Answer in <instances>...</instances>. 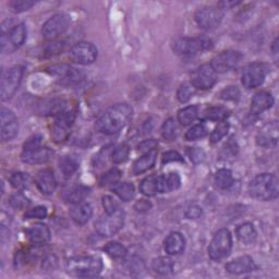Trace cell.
Instances as JSON below:
<instances>
[{
  "label": "cell",
  "instance_id": "cell-1",
  "mask_svg": "<svg viewBox=\"0 0 279 279\" xmlns=\"http://www.w3.org/2000/svg\"><path fill=\"white\" fill-rule=\"evenodd\" d=\"M133 109L128 104H117L110 107L96 122V130L104 134H115L131 120Z\"/></svg>",
  "mask_w": 279,
  "mask_h": 279
},
{
  "label": "cell",
  "instance_id": "cell-2",
  "mask_svg": "<svg viewBox=\"0 0 279 279\" xmlns=\"http://www.w3.org/2000/svg\"><path fill=\"white\" fill-rule=\"evenodd\" d=\"M249 193L259 201H270L278 197L279 182L275 174L261 173L254 177L249 184Z\"/></svg>",
  "mask_w": 279,
  "mask_h": 279
},
{
  "label": "cell",
  "instance_id": "cell-3",
  "mask_svg": "<svg viewBox=\"0 0 279 279\" xmlns=\"http://www.w3.org/2000/svg\"><path fill=\"white\" fill-rule=\"evenodd\" d=\"M103 261L96 256H74L66 262L67 273L75 277H95L101 274Z\"/></svg>",
  "mask_w": 279,
  "mask_h": 279
},
{
  "label": "cell",
  "instance_id": "cell-4",
  "mask_svg": "<svg viewBox=\"0 0 279 279\" xmlns=\"http://www.w3.org/2000/svg\"><path fill=\"white\" fill-rule=\"evenodd\" d=\"M211 47L212 41L207 37H179L172 44L173 52L179 56H182V57H191L200 51L209 50Z\"/></svg>",
  "mask_w": 279,
  "mask_h": 279
},
{
  "label": "cell",
  "instance_id": "cell-5",
  "mask_svg": "<svg viewBox=\"0 0 279 279\" xmlns=\"http://www.w3.org/2000/svg\"><path fill=\"white\" fill-rule=\"evenodd\" d=\"M123 224L124 212L119 208L114 213H106V215L100 217L95 222V229L103 237H113L120 231Z\"/></svg>",
  "mask_w": 279,
  "mask_h": 279
},
{
  "label": "cell",
  "instance_id": "cell-6",
  "mask_svg": "<svg viewBox=\"0 0 279 279\" xmlns=\"http://www.w3.org/2000/svg\"><path fill=\"white\" fill-rule=\"evenodd\" d=\"M232 248V237L228 229L218 230L208 247V255L212 260H221L228 256Z\"/></svg>",
  "mask_w": 279,
  "mask_h": 279
},
{
  "label": "cell",
  "instance_id": "cell-7",
  "mask_svg": "<svg viewBox=\"0 0 279 279\" xmlns=\"http://www.w3.org/2000/svg\"><path fill=\"white\" fill-rule=\"evenodd\" d=\"M22 75L23 69L20 66L13 67L4 73L2 85H0V96H2L3 101L9 100L16 94L20 83L22 81Z\"/></svg>",
  "mask_w": 279,
  "mask_h": 279
},
{
  "label": "cell",
  "instance_id": "cell-8",
  "mask_svg": "<svg viewBox=\"0 0 279 279\" xmlns=\"http://www.w3.org/2000/svg\"><path fill=\"white\" fill-rule=\"evenodd\" d=\"M216 81H217V73L211 64H205L193 72L191 84L199 89H209L215 85Z\"/></svg>",
  "mask_w": 279,
  "mask_h": 279
},
{
  "label": "cell",
  "instance_id": "cell-9",
  "mask_svg": "<svg viewBox=\"0 0 279 279\" xmlns=\"http://www.w3.org/2000/svg\"><path fill=\"white\" fill-rule=\"evenodd\" d=\"M70 58L72 61L79 65H90L97 58V48L87 41H81V43L75 44L69 53Z\"/></svg>",
  "mask_w": 279,
  "mask_h": 279
},
{
  "label": "cell",
  "instance_id": "cell-10",
  "mask_svg": "<svg viewBox=\"0 0 279 279\" xmlns=\"http://www.w3.org/2000/svg\"><path fill=\"white\" fill-rule=\"evenodd\" d=\"M242 60V55L236 51H225L212 60L211 65L214 68L216 73H226L231 71Z\"/></svg>",
  "mask_w": 279,
  "mask_h": 279
},
{
  "label": "cell",
  "instance_id": "cell-11",
  "mask_svg": "<svg viewBox=\"0 0 279 279\" xmlns=\"http://www.w3.org/2000/svg\"><path fill=\"white\" fill-rule=\"evenodd\" d=\"M222 17L224 15L221 9L215 7H204L195 13V21L201 29L213 30L220 24Z\"/></svg>",
  "mask_w": 279,
  "mask_h": 279
},
{
  "label": "cell",
  "instance_id": "cell-12",
  "mask_svg": "<svg viewBox=\"0 0 279 279\" xmlns=\"http://www.w3.org/2000/svg\"><path fill=\"white\" fill-rule=\"evenodd\" d=\"M266 66L260 64V62L249 65L243 70L242 84L247 88H256L261 86L264 83L265 76H266Z\"/></svg>",
  "mask_w": 279,
  "mask_h": 279
},
{
  "label": "cell",
  "instance_id": "cell-13",
  "mask_svg": "<svg viewBox=\"0 0 279 279\" xmlns=\"http://www.w3.org/2000/svg\"><path fill=\"white\" fill-rule=\"evenodd\" d=\"M19 132L18 118L13 111L2 108L0 110V133L4 142L16 137Z\"/></svg>",
  "mask_w": 279,
  "mask_h": 279
},
{
  "label": "cell",
  "instance_id": "cell-14",
  "mask_svg": "<svg viewBox=\"0 0 279 279\" xmlns=\"http://www.w3.org/2000/svg\"><path fill=\"white\" fill-rule=\"evenodd\" d=\"M70 25V18L66 15H55L43 25V35L47 39H54L64 34Z\"/></svg>",
  "mask_w": 279,
  "mask_h": 279
},
{
  "label": "cell",
  "instance_id": "cell-15",
  "mask_svg": "<svg viewBox=\"0 0 279 279\" xmlns=\"http://www.w3.org/2000/svg\"><path fill=\"white\" fill-rule=\"evenodd\" d=\"M74 114L69 111L59 115V117L56 119L55 125L53 129V136L56 141H64L67 137L70 128L72 127L74 122Z\"/></svg>",
  "mask_w": 279,
  "mask_h": 279
},
{
  "label": "cell",
  "instance_id": "cell-16",
  "mask_svg": "<svg viewBox=\"0 0 279 279\" xmlns=\"http://www.w3.org/2000/svg\"><path fill=\"white\" fill-rule=\"evenodd\" d=\"M256 269L255 262L252 257L248 255L237 257V259L230 261L226 265V270L232 275H242L248 274Z\"/></svg>",
  "mask_w": 279,
  "mask_h": 279
},
{
  "label": "cell",
  "instance_id": "cell-17",
  "mask_svg": "<svg viewBox=\"0 0 279 279\" xmlns=\"http://www.w3.org/2000/svg\"><path fill=\"white\" fill-rule=\"evenodd\" d=\"M67 103L61 99L45 100L37 104L36 113L41 116H56L65 113Z\"/></svg>",
  "mask_w": 279,
  "mask_h": 279
},
{
  "label": "cell",
  "instance_id": "cell-18",
  "mask_svg": "<svg viewBox=\"0 0 279 279\" xmlns=\"http://www.w3.org/2000/svg\"><path fill=\"white\" fill-rule=\"evenodd\" d=\"M278 141V124L271 122L265 125L256 136V142L262 148H271L275 146Z\"/></svg>",
  "mask_w": 279,
  "mask_h": 279
},
{
  "label": "cell",
  "instance_id": "cell-19",
  "mask_svg": "<svg viewBox=\"0 0 279 279\" xmlns=\"http://www.w3.org/2000/svg\"><path fill=\"white\" fill-rule=\"evenodd\" d=\"M35 183H36L38 190L45 195L54 193L56 187H57V181H56L54 172L51 169L40 170L35 178Z\"/></svg>",
  "mask_w": 279,
  "mask_h": 279
},
{
  "label": "cell",
  "instance_id": "cell-20",
  "mask_svg": "<svg viewBox=\"0 0 279 279\" xmlns=\"http://www.w3.org/2000/svg\"><path fill=\"white\" fill-rule=\"evenodd\" d=\"M53 156V151L50 148H40L33 150V151H23L22 155H21V159L25 164L30 165H36V164H43L48 162Z\"/></svg>",
  "mask_w": 279,
  "mask_h": 279
},
{
  "label": "cell",
  "instance_id": "cell-21",
  "mask_svg": "<svg viewBox=\"0 0 279 279\" xmlns=\"http://www.w3.org/2000/svg\"><path fill=\"white\" fill-rule=\"evenodd\" d=\"M274 105V99L267 92L256 93L251 102V115H259Z\"/></svg>",
  "mask_w": 279,
  "mask_h": 279
},
{
  "label": "cell",
  "instance_id": "cell-22",
  "mask_svg": "<svg viewBox=\"0 0 279 279\" xmlns=\"http://www.w3.org/2000/svg\"><path fill=\"white\" fill-rule=\"evenodd\" d=\"M93 215V208L87 203L74 204L70 209V216L78 225H85Z\"/></svg>",
  "mask_w": 279,
  "mask_h": 279
},
{
  "label": "cell",
  "instance_id": "cell-23",
  "mask_svg": "<svg viewBox=\"0 0 279 279\" xmlns=\"http://www.w3.org/2000/svg\"><path fill=\"white\" fill-rule=\"evenodd\" d=\"M26 236L32 243L41 244L51 240V230L44 224H36L26 229Z\"/></svg>",
  "mask_w": 279,
  "mask_h": 279
},
{
  "label": "cell",
  "instance_id": "cell-24",
  "mask_svg": "<svg viewBox=\"0 0 279 279\" xmlns=\"http://www.w3.org/2000/svg\"><path fill=\"white\" fill-rule=\"evenodd\" d=\"M185 247L184 237L180 232H171L165 240L164 248L169 255H178L183 252Z\"/></svg>",
  "mask_w": 279,
  "mask_h": 279
},
{
  "label": "cell",
  "instance_id": "cell-25",
  "mask_svg": "<svg viewBox=\"0 0 279 279\" xmlns=\"http://www.w3.org/2000/svg\"><path fill=\"white\" fill-rule=\"evenodd\" d=\"M157 158V151H151L149 153H145V154L135 160L133 165V173L134 174H141L145 171L151 169L153 166L155 165Z\"/></svg>",
  "mask_w": 279,
  "mask_h": 279
},
{
  "label": "cell",
  "instance_id": "cell-26",
  "mask_svg": "<svg viewBox=\"0 0 279 279\" xmlns=\"http://www.w3.org/2000/svg\"><path fill=\"white\" fill-rule=\"evenodd\" d=\"M57 68V70L54 68V73L62 76L64 80H66L69 83H79L84 79V72L81 71L79 69L69 66H61Z\"/></svg>",
  "mask_w": 279,
  "mask_h": 279
},
{
  "label": "cell",
  "instance_id": "cell-27",
  "mask_svg": "<svg viewBox=\"0 0 279 279\" xmlns=\"http://www.w3.org/2000/svg\"><path fill=\"white\" fill-rule=\"evenodd\" d=\"M236 236L242 243L250 244L255 241L257 232L252 224H250V222H244V224L237 227Z\"/></svg>",
  "mask_w": 279,
  "mask_h": 279
},
{
  "label": "cell",
  "instance_id": "cell-28",
  "mask_svg": "<svg viewBox=\"0 0 279 279\" xmlns=\"http://www.w3.org/2000/svg\"><path fill=\"white\" fill-rule=\"evenodd\" d=\"M111 190L123 202H129L133 200L135 195L134 185L130 182H117L111 187Z\"/></svg>",
  "mask_w": 279,
  "mask_h": 279
},
{
  "label": "cell",
  "instance_id": "cell-29",
  "mask_svg": "<svg viewBox=\"0 0 279 279\" xmlns=\"http://www.w3.org/2000/svg\"><path fill=\"white\" fill-rule=\"evenodd\" d=\"M89 191H90L89 188L87 187L76 185L68 193L67 201L73 205L83 203V201H84L89 195Z\"/></svg>",
  "mask_w": 279,
  "mask_h": 279
},
{
  "label": "cell",
  "instance_id": "cell-30",
  "mask_svg": "<svg viewBox=\"0 0 279 279\" xmlns=\"http://www.w3.org/2000/svg\"><path fill=\"white\" fill-rule=\"evenodd\" d=\"M140 191H141L146 197H153L159 193V185H158V177L157 176H150L146 177L141 184H140Z\"/></svg>",
  "mask_w": 279,
  "mask_h": 279
},
{
  "label": "cell",
  "instance_id": "cell-31",
  "mask_svg": "<svg viewBox=\"0 0 279 279\" xmlns=\"http://www.w3.org/2000/svg\"><path fill=\"white\" fill-rule=\"evenodd\" d=\"M59 167L66 178L71 177L79 168V160L73 156H65L60 159Z\"/></svg>",
  "mask_w": 279,
  "mask_h": 279
},
{
  "label": "cell",
  "instance_id": "cell-32",
  "mask_svg": "<svg viewBox=\"0 0 279 279\" xmlns=\"http://www.w3.org/2000/svg\"><path fill=\"white\" fill-rule=\"evenodd\" d=\"M152 267L159 275H168V274L172 273L173 263L169 259V257L160 256V257H157V259H155L154 261H153Z\"/></svg>",
  "mask_w": 279,
  "mask_h": 279
},
{
  "label": "cell",
  "instance_id": "cell-33",
  "mask_svg": "<svg viewBox=\"0 0 279 279\" xmlns=\"http://www.w3.org/2000/svg\"><path fill=\"white\" fill-rule=\"evenodd\" d=\"M234 183L232 172L229 169H220L215 174V184L221 190H227Z\"/></svg>",
  "mask_w": 279,
  "mask_h": 279
},
{
  "label": "cell",
  "instance_id": "cell-34",
  "mask_svg": "<svg viewBox=\"0 0 279 279\" xmlns=\"http://www.w3.org/2000/svg\"><path fill=\"white\" fill-rule=\"evenodd\" d=\"M198 117H199V107L189 106L179 110L178 121L182 125H189L193 121L197 120Z\"/></svg>",
  "mask_w": 279,
  "mask_h": 279
},
{
  "label": "cell",
  "instance_id": "cell-35",
  "mask_svg": "<svg viewBox=\"0 0 279 279\" xmlns=\"http://www.w3.org/2000/svg\"><path fill=\"white\" fill-rule=\"evenodd\" d=\"M26 38V26L24 23L16 25L10 32V41L13 46L20 47L24 44Z\"/></svg>",
  "mask_w": 279,
  "mask_h": 279
},
{
  "label": "cell",
  "instance_id": "cell-36",
  "mask_svg": "<svg viewBox=\"0 0 279 279\" xmlns=\"http://www.w3.org/2000/svg\"><path fill=\"white\" fill-rule=\"evenodd\" d=\"M104 251L113 259H123L127 255V249H125L119 242H109L104 248Z\"/></svg>",
  "mask_w": 279,
  "mask_h": 279
},
{
  "label": "cell",
  "instance_id": "cell-37",
  "mask_svg": "<svg viewBox=\"0 0 279 279\" xmlns=\"http://www.w3.org/2000/svg\"><path fill=\"white\" fill-rule=\"evenodd\" d=\"M207 127L205 123H199L193 125L192 128L187 131L185 140L187 141H197V140L203 138L207 134Z\"/></svg>",
  "mask_w": 279,
  "mask_h": 279
},
{
  "label": "cell",
  "instance_id": "cell-38",
  "mask_svg": "<svg viewBox=\"0 0 279 279\" xmlns=\"http://www.w3.org/2000/svg\"><path fill=\"white\" fill-rule=\"evenodd\" d=\"M162 134H163V137L165 140H167V141H172V140L177 137L178 125H177L176 121H174V119H172V118H169V119H167L164 122L163 127H162Z\"/></svg>",
  "mask_w": 279,
  "mask_h": 279
},
{
  "label": "cell",
  "instance_id": "cell-39",
  "mask_svg": "<svg viewBox=\"0 0 279 279\" xmlns=\"http://www.w3.org/2000/svg\"><path fill=\"white\" fill-rule=\"evenodd\" d=\"M204 115L209 120L225 121L229 116V110L225 107H209L206 109Z\"/></svg>",
  "mask_w": 279,
  "mask_h": 279
},
{
  "label": "cell",
  "instance_id": "cell-40",
  "mask_svg": "<svg viewBox=\"0 0 279 279\" xmlns=\"http://www.w3.org/2000/svg\"><path fill=\"white\" fill-rule=\"evenodd\" d=\"M130 153V146L127 143H122L118 145L113 151V154H111V159L115 164H121L127 160Z\"/></svg>",
  "mask_w": 279,
  "mask_h": 279
},
{
  "label": "cell",
  "instance_id": "cell-41",
  "mask_svg": "<svg viewBox=\"0 0 279 279\" xmlns=\"http://www.w3.org/2000/svg\"><path fill=\"white\" fill-rule=\"evenodd\" d=\"M10 183L16 189H25L30 183V176L25 172H15L10 177Z\"/></svg>",
  "mask_w": 279,
  "mask_h": 279
},
{
  "label": "cell",
  "instance_id": "cell-42",
  "mask_svg": "<svg viewBox=\"0 0 279 279\" xmlns=\"http://www.w3.org/2000/svg\"><path fill=\"white\" fill-rule=\"evenodd\" d=\"M120 177H121V171L119 169H117V168L110 169L109 171L103 174L101 180H100V183L102 187L114 185L120 180Z\"/></svg>",
  "mask_w": 279,
  "mask_h": 279
},
{
  "label": "cell",
  "instance_id": "cell-43",
  "mask_svg": "<svg viewBox=\"0 0 279 279\" xmlns=\"http://www.w3.org/2000/svg\"><path fill=\"white\" fill-rule=\"evenodd\" d=\"M229 127H230V125H229L228 122L220 121L218 123V125H216V128L212 132V134H211V142L212 143L219 142L222 137L227 135L228 131H229Z\"/></svg>",
  "mask_w": 279,
  "mask_h": 279
},
{
  "label": "cell",
  "instance_id": "cell-44",
  "mask_svg": "<svg viewBox=\"0 0 279 279\" xmlns=\"http://www.w3.org/2000/svg\"><path fill=\"white\" fill-rule=\"evenodd\" d=\"M9 203L13 208L17 209H24L30 205V200L27 199L23 193L17 192L15 194L11 195V198L9 200Z\"/></svg>",
  "mask_w": 279,
  "mask_h": 279
},
{
  "label": "cell",
  "instance_id": "cell-45",
  "mask_svg": "<svg viewBox=\"0 0 279 279\" xmlns=\"http://www.w3.org/2000/svg\"><path fill=\"white\" fill-rule=\"evenodd\" d=\"M219 97L226 102H237L240 99V90L236 86H228L221 90Z\"/></svg>",
  "mask_w": 279,
  "mask_h": 279
},
{
  "label": "cell",
  "instance_id": "cell-46",
  "mask_svg": "<svg viewBox=\"0 0 279 279\" xmlns=\"http://www.w3.org/2000/svg\"><path fill=\"white\" fill-rule=\"evenodd\" d=\"M34 4L35 3L31 2V0H12L9 3V7L13 12L21 13L31 9Z\"/></svg>",
  "mask_w": 279,
  "mask_h": 279
},
{
  "label": "cell",
  "instance_id": "cell-47",
  "mask_svg": "<svg viewBox=\"0 0 279 279\" xmlns=\"http://www.w3.org/2000/svg\"><path fill=\"white\" fill-rule=\"evenodd\" d=\"M193 86L190 84H184L180 85V87L178 88L177 92V99L179 100V102L181 103H187L188 101L191 100V97L193 95Z\"/></svg>",
  "mask_w": 279,
  "mask_h": 279
},
{
  "label": "cell",
  "instance_id": "cell-48",
  "mask_svg": "<svg viewBox=\"0 0 279 279\" xmlns=\"http://www.w3.org/2000/svg\"><path fill=\"white\" fill-rule=\"evenodd\" d=\"M65 43L64 41H58V40H53L52 43H48L45 47V56L47 57H51V56H55L60 54L62 51H64Z\"/></svg>",
  "mask_w": 279,
  "mask_h": 279
},
{
  "label": "cell",
  "instance_id": "cell-49",
  "mask_svg": "<svg viewBox=\"0 0 279 279\" xmlns=\"http://www.w3.org/2000/svg\"><path fill=\"white\" fill-rule=\"evenodd\" d=\"M47 216V208L45 206H36L32 209H29L24 215L27 219H43Z\"/></svg>",
  "mask_w": 279,
  "mask_h": 279
},
{
  "label": "cell",
  "instance_id": "cell-50",
  "mask_svg": "<svg viewBox=\"0 0 279 279\" xmlns=\"http://www.w3.org/2000/svg\"><path fill=\"white\" fill-rule=\"evenodd\" d=\"M166 181H167V188H168V191L177 190L181 185V178L177 172L169 173L168 176L166 177Z\"/></svg>",
  "mask_w": 279,
  "mask_h": 279
},
{
  "label": "cell",
  "instance_id": "cell-51",
  "mask_svg": "<svg viewBox=\"0 0 279 279\" xmlns=\"http://www.w3.org/2000/svg\"><path fill=\"white\" fill-rule=\"evenodd\" d=\"M103 206L108 214L114 213L117 209H119V204L117 203V201L113 197H109V195L103 197Z\"/></svg>",
  "mask_w": 279,
  "mask_h": 279
},
{
  "label": "cell",
  "instance_id": "cell-52",
  "mask_svg": "<svg viewBox=\"0 0 279 279\" xmlns=\"http://www.w3.org/2000/svg\"><path fill=\"white\" fill-rule=\"evenodd\" d=\"M188 154L190 156L191 162L194 164H200L203 162L205 158L204 151L201 150L200 148H191L189 151H188Z\"/></svg>",
  "mask_w": 279,
  "mask_h": 279
},
{
  "label": "cell",
  "instance_id": "cell-53",
  "mask_svg": "<svg viewBox=\"0 0 279 279\" xmlns=\"http://www.w3.org/2000/svg\"><path fill=\"white\" fill-rule=\"evenodd\" d=\"M41 146V136L40 135H34L30 137L27 141L25 142L23 146V151H33L36 150Z\"/></svg>",
  "mask_w": 279,
  "mask_h": 279
},
{
  "label": "cell",
  "instance_id": "cell-54",
  "mask_svg": "<svg viewBox=\"0 0 279 279\" xmlns=\"http://www.w3.org/2000/svg\"><path fill=\"white\" fill-rule=\"evenodd\" d=\"M128 269L131 270V273H133V271L140 273L141 270L145 269V265L143 261L138 259V257H132L131 260L128 261Z\"/></svg>",
  "mask_w": 279,
  "mask_h": 279
},
{
  "label": "cell",
  "instance_id": "cell-55",
  "mask_svg": "<svg viewBox=\"0 0 279 279\" xmlns=\"http://www.w3.org/2000/svg\"><path fill=\"white\" fill-rule=\"evenodd\" d=\"M172 162H180L183 163L184 159L183 157L181 156L178 152L176 151H169L166 152L165 154L163 155V163L167 164V163H172Z\"/></svg>",
  "mask_w": 279,
  "mask_h": 279
},
{
  "label": "cell",
  "instance_id": "cell-56",
  "mask_svg": "<svg viewBox=\"0 0 279 279\" xmlns=\"http://www.w3.org/2000/svg\"><path fill=\"white\" fill-rule=\"evenodd\" d=\"M156 148H157V142L155 141L154 138H151V140H145L144 142H142L141 144H140L138 145V151L143 152L145 154V153H149L151 151L156 150Z\"/></svg>",
  "mask_w": 279,
  "mask_h": 279
},
{
  "label": "cell",
  "instance_id": "cell-57",
  "mask_svg": "<svg viewBox=\"0 0 279 279\" xmlns=\"http://www.w3.org/2000/svg\"><path fill=\"white\" fill-rule=\"evenodd\" d=\"M134 208L137 213H148L152 208V203L148 200H140L134 204Z\"/></svg>",
  "mask_w": 279,
  "mask_h": 279
},
{
  "label": "cell",
  "instance_id": "cell-58",
  "mask_svg": "<svg viewBox=\"0 0 279 279\" xmlns=\"http://www.w3.org/2000/svg\"><path fill=\"white\" fill-rule=\"evenodd\" d=\"M201 215H202V208L198 205L189 206L185 212V216L190 219H197L200 217Z\"/></svg>",
  "mask_w": 279,
  "mask_h": 279
},
{
  "label": "cell",
  "instance_id": "cell-59",
  "mask_svg": "<svg viewBox=\"0 0 279 279\" xmlns=\"http://www.w3.org/2000/svg\"><path fill=\"white\" fill-rule=\"evenodd\" d=\"M237 4H238V3H236V2H232V3H228V2H222V3H220L219 4V6L220 7H224V8L226 9H229L230 8V7H231V6H236Z\"/></svg>",
  "mask_w": 279,
  "mask_h": 279
}]
</instances>
